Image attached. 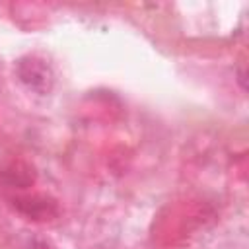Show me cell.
<instances>
[{
  "label": "cell",
  "instance_id": "1",
  "mask_svg": "<svg viewBox=\"0 0 249 249\" xmlns=\"http://www.w3.org/2000/svg\"><path fill=\"white\" fill-rule=\"evenodd\" d=\"M16 72H18L19 80L37 93H49L54 84V74H53L51 66L37 56L21 58L16 66Z\"/></svg>",
  "mask_w": 249,
  "mask_h": 249
}]
</instances>
